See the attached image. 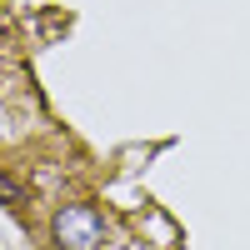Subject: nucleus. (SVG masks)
Segmentation results:
<instances>
[{
	"mask_svg": "<svg viewBox=\"0 0 250 250\" xmlns=\"http://www.w3.org/2000/svg\"><path fill=\"white\" fill-rule=\"evenodd\" d=\"M0 205H5V210H20V205H25V185L15 175H5V170H0Z\"/></svg>",
	"mask_w": 250,
	"mask_h": 250,
	"instance_id": "f03ea898",
	"label": "nucleus"
},
{
	"mask_svg": "<svg viewBox=\"0 0 250 250\" xmlns=\"http://www.w3.org/2000/svg\"><path fill=\"white\" fill-rule=\"evenodd\" d=\"M50 230L60 250H100L105 245V215L95 205H60Z\"/></svg>",
	"mask_w": 250,
	"mask_h": 250,
	"instance_id": "f257e3e1",
	"label": "nucleus"
}]
</instances>
